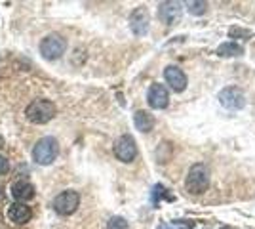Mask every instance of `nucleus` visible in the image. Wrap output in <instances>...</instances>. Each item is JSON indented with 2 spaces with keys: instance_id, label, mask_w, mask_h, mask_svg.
Here are the masks:
<instances>
[{
  "instance_id": "1",
  "label": "nucleus",
  "mask_w": 255,
  "mask_h": 229,
  "mask_svg": "<svg viewBox=\"0 0 255 229\" xmlns=\"http://www.w3.org/2000/svg\"><path fill=\"white\" fill-rule=\"evenodd\" d=\"M55 113H57V109L50 99H34L25 109V115L32 124H46L55 117Z\"/></svg>"
},
{
  "instance_id": "2",
  "label": "nucleus",
  "mask_w": 255,
  "mask_h": 229,
  "mask_svg": "<svg viewBox=\"0 0 255 229\" xmlns=\"http://www.w3.org/2000/svg\"><path fill=\"white\" fill-rule=\"evenodd\" d=\"M208 186H210V170H208V166L202 163L194 164L189 170V176H187V189L194 195H200L208 189Z\"/></svg>"
},
{
  "instance_id": "3",
  "label": "nucleus",
  "mask_w": 255,
  "mask_h": 229,
  "mask_svg": "<svg viewBox=\"0 0 255 229\" xmlns=\"http://www.w3.org/2000/svg\"><path fill=\"white\" fill-rule=\"evenodd\" d=\"M59 153V145H57V140L55 138H42L38 140L34 149H32V159L38 164H52L55 161Z\"/></svg>"
},
{
  "instance_id": "4",
  "label": "nucleus",
  "mask_w": 255,
  "mask_h": 229,
  "mask_svg": "<svg viewBox=\"0 0 255 229\" xmlns=\"http://www.w3.org/2000/svg\"><path fill=\"white\" fill-rule=\"evenodd\" d=\"M78 205H80V195L73 189L63 191V193H59L53 199V210L57 214H61V216H71L78 208Z\"/></svg>"
},
{
  "instance_id": "5",
  "label": "nucleus",
  "mask_w": 255,
  "mask_h": 229,
  "mask_svg": "<svg viewBox=\"0 0 255 229\" xmlns=\"http://www.w3.org/2000/svg\"><path fill=\"white\" fill-rule=\"evenodd\" d=\"M65 50H67V40L61 34H48L40 42V54L46 59H57L65 54Z\"/></svg>"
},
{
  "instance_id": "6",
  "label": "nucleus",
  "mask_w": 255,
  "mask_h": 229,
  "mask_svg": "<svg viewBox=\"0 0 255 229\" xmlns=\"http://www.w3.org/2000/svg\"><path fill=\"white\" fill-rule=\"evenodd\" d=\"M115 155H117L118 161H122V163H131V161L137 157L135 140H133L129 134L120 136L117 140V143H115Z\"/></svg>"
},
{
  "instance_id": "7",
  "label": "nucleus",
  "mask_w": 255,
  "mask_h": 229,
  "mask_svg": "<svg viewBox=\"0 0 255 229\" xmlns=\"http://www.w3.org/2000/svg\"><path fill=\"white\" fill-rule=\"evenodd\" d=\"M219 101H221L223 107H227V109H231V111L242 109L246 105L244 92L236 86H229V88H225V90H221Z\"/></svg>"
},
{
  "instance_id": "8",
  "label": "nucleus",
  "mask_w": 255,
  "mask_h": 229,
  "mask_svg": "<svg viewBox=\"0 0 255 229\" xmlns=\"http://www.w3.org/2000/svg\"><path fill=\"white\" fill-rule=\"evenodd\" d=\"M147 101L152 109H166L170 103V96L164 84H152L147 94Z\"/></svg>"
},
{
  "instance_id": "9",
  "label": "nucleus",
  "mask_w": 255,
  "mask_h": 229,
  "mask_svg": "<svg viewBox=\"0 0 255 229\" xmlns=\"http://www.w3.org/2000/svg\"><path fill=\"white\" fill-rule=\"evenodd\" d=\"M158 19L166 25H175L181 19L179 2H162L158 6Z\"/></svg>"
},
{
  "instance_id": "10",
  "label": "nucleus",
  "mask_w": 255,
  "mask_h": 229,
  "mask_svg": "<svg viewBox=\"0 0 255 229\" xmlns=\"http://www.w3.org/2000/svg\"><path fill=\"white\" fill-rule=\"evenodd\" d=\"M129 27H131L133 34L143 36V34L149 31V11L145 10V8H137V10L131 11Z\"/></svg>"
},
{
  "instance_id": "11",
  "label": "nucleus",
  "mask_w": 255,
  "mask_h": 229,
  "mask_svg": "<svg viewBox=\"0 0 255 229\" xmlns=\"http://www.w3.org/2000/svg\"><path fill=\"white\" fill-rule=\"evenodd\" d=\"M164 78H166V82L170 84V88L173 92H183L185 86H187V76H185V73H183L177 65L166 67Z\"/></svg>"
},
{
  "instance_id": "12",
  "label": "nucleus",
  "mask_w": 255,
  "mask_h": 229,
  "mask_svg": "<svg viewBox=\"0 0 255 229\" xmlns=\"http://www.w3.org/2000/svg\"><path fill=\"white\" fill-rule=\"evenodd\" d=\"M11 195L19 203H27L34 197V186L31 182H15L11 186Z\"/></svg>"
},
{
  "instance_id": "13",
  "label": "nucleus",
  "mask_w": 255,
  "mask_h": 229,
  "mask_svg": "<svg viewBox=\"0 0 255 229\" xmlns=\"http://www.w3.org/2000/svg\"><path fill=\"white\" fill-rule=\"evenodd\" d=\"M8 218H10L13 224H25L27 220L31 218V208L25 207L23 203H13V205L8 208Z\"/></svg>"
},
{
  "instance_id": "14",
  "label": "nucleus",
  "mask_w": 255,
  "mask_h": 229,
  "mask_svg": "<svg viewBox=\"0 0 255 229\" xmlns=\"http://www.w3.org/2000/svg\"><path fill=\"white\" fill-rule=\"evenodd\" d=\"M133 122H135L137 130L141 132H150L154 128V117L150 115L149 111H137L135 117H133Z\"/></svg>"
},
{
  "instance_id": "15",
  "label": "nucleus",
  "mask_w": 255,
  "mask_h": 229,
  "mask_svg": "<svg viewBox=\"0 0 255 229\" xmlns=\"http://www.w3.org/2000/svg\"><path fill=\"white\" fill-rule=\"evenodd\" d=\"M217 54L223 55V57H233V55H242L244 54V48L236 42H225L217 48Z\"/></svg>"
},
{
  "instance_id": "16",
  "label": "nucleus",
  "mask_w": 255,
  "mask_h": 229,
  "mask_svg": "<svg viewBox=\"0 0 255 229\" xmlns=\"http://www.w3.org/2000/svg\"><path fill=\"white\" fill-rule=\"evenodd\" d=\"M162 199H168V201H175V197L170 195L166 187L160 186V184H156V186L152 187V203H154V205H160V201H162Z\"/></svg>"
},
{
  "instance_id": "17",
  "label": "nucleus",
  "mask_w": 255,
  "mask_h": 229,
  "mask_svg": "<svg viewBox=\"0 0 255 229\" xmlns=\"http://www.w3.org/2000/svg\"><path fill=\"white\" fill-rule=\"evenodd\" d=\"M107 229H128V222L124 218H120V216H115V218L109 220Z\"/></svg>"
},
{
  "instance_id": "18",
  "label": "nucleus",
  "mask_w": 255,
  "mask_h": 229,
  "mask_svg": "<svg viewBox=\"0 0 255 229\" xmlns=\"http://www.w3.org/2000/svg\"><path fill=\"white\" fill-rule=\"evenodd\" d=\"M189 11L194 15H200L206 11V2H189Z\"/></svg>"
},
{
  "instance_id": "19",
  "label": "nucleus",
  "mask_w": 255,
  "mask_h": 229,
  "mask_svg": "<svg viewBox=\"0 0 255 229\" xmlns=\"http://www.w3.org/2000/svg\"><path fill=\"white\" fill-rule=\"evenodd\" d=\"M229 34L233 36V38H236V36H242V38H250V31H242V29H238V27H231L229 29Z\"/></svg>"
},
{
  "instance_id": "20",
  "label": "nucleus",
  "mask_w": 255,
  "mask_h": 229,
  "mask_svg": "<svg viewBox=\"0 0 255 229\" xmlns=\"http://www.w3.org/2000/svg\"><path fill=\"white\" fill-rule=\"evenodd\" d=\"M8 170H10V163H8V159L0 155V176L8 174Z\"/></svg>"
},
{
  "instance_id": "21",
  "label": "nucleus",
  "mask_w": 255,
  "mask_h": 229,
  "mask_svg": "<svg viewBox=\"0 0 255 229\" xmlns=\"http://www.w3.org/2000/svg\"><path fill=\"white\" fill-rule=\"evenodd\" d=\"M2 147H4V138L0 136V149H2Z\"/></svg>"
},
{
  "instance_id": "22",
  "label": "nucleus",
  "mask_w": 255,
  "mask_h": 229,
  "mask_svg": "<svg viewBox=\"0 0 255 229\" xmlns=\"http://www.w3.org/2000/svg\"><path fill=\"white\" fill-rule=\"evenodd\" d=\"M221 229H231V228H221Z\"/></svg>"
},
{
  "instance_id": "23",
  "label": "nucleus",
  "mask_w": 255,
  "mask_h": 229,
  "mask_svg": "<svg viewBox=\"0 0 255 229\" xmlns=\"http://www.w3.org/2000/svg\"><path fill=\"white\" fill-rule=\"evenodd\" d=\"M0 197H2V193H0Z\"/></svg>"
}]
</instances>
